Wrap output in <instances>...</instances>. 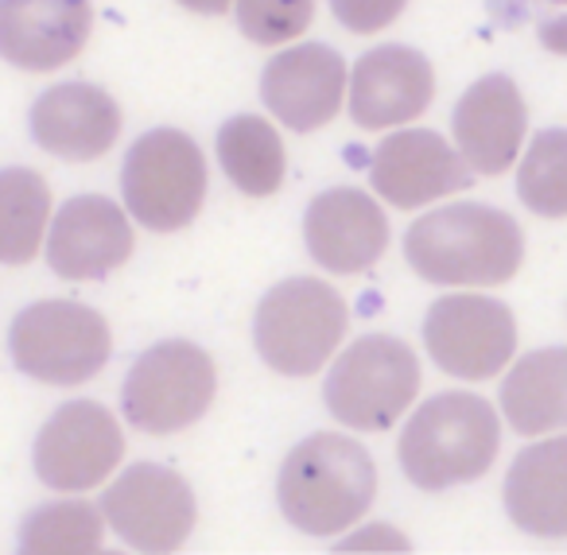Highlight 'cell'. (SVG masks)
I'll return each mask as SVG.
<instances>
[{
	"label": "cell",
	"mask_w": 567,
	"mask_h": 555,
	"mask_svg": "<svg viewBox=\"0 0 567 555\" xmlns=\"http://www.w3.org/2000/svg\"><path fill=\"white\" fill-rule=\"evenodd\" d=\"M303 241L311 257L339 276L370 273L389 249V222L381 214L378 198L358 187L323 191L308 206L303 218Z\"/></svg>",
	"instance_id": "obj_16"
},
{
	"label": "cell",
	"mask_w": 567,
	"mask_h": 555,
	"mask_svg": "<svg viewBox=\"0 0 567 555\" xmlns=\"http://www.w3.org/2000/svg\"><path fill=\"white\" fill-rule=\"evenodd\" d=\"M424 346L447 377L489 381L517 353V319L502 299L443 296L427 307Z\"/></svg>",
	"instance_id": "obj_9"
},
{
	"label": "cell",
	"mask_w": 567,
	"mask_h": 555,
	"mask_svg": "<svg viewBox=\"0 0 567 555\" xmlns=\"http://www.w3.org/2000/svg\"><path fill=\"white\" fill-rule=\"evenodd\" d=\"M502 446V420L474 392H440L409 415L396 443L401 470L416 490L440 493L486 477Z\"/></svg>",
	"instance_id": "obj_3"
},
{
	"label": "cell",
	"mask_w": 567,
	"mask_h": 555,
	"mask_svg": "<svg viewBox=\"0 0 567 555\" xmlns=\"http://www.w3.org/2000/svg\"><path fill=\"white\" fill-rule=\"evenodd\" d=\"M378 497V466L362 443L334 431L303 439L284 459L276 501L288 524L308 536H339L365 516Z\"/></svg>",
	"instance_id": "obj_2"
},
{
	"label": "cell",
	"mask_w": 567,
	"mask_h": 555,
	"mask_svg": "<svg viewBox=\"0 0 567 555\" xmlns=\"http://www.w3.org/2000/svg\"><path fill=\"white\" fill-rule=\"evenodd\" d=\"M136 249L128 214L102 195H79L48 229V265L71 284L102 280L128 265Z\"/></svg>",
	"instance_id": "obj_13"
},
{
	"label": "cell",
	"mask_w": 567,
	"mask_h": 555,
	"mask_svg": "<svg viewBox=\"0 0 567 555\" xmlns=\"http://www.w3.org/2000/svg\"><path fill=\"white\" fill-rule=\"evenodd\" d=\"M94 32L90 0H0V59L51 74L74 63Z\"/></svg>",
	"instance_id": "obj_14"
},
{
	"label": "cell",
	"mask_w": 567,
	"mask_h": 555,
	"mask_svg": "<svg viewBox=\"0 0 567 555\" xmlns=\"http://www.w3.org/2000/svg\"><path fill=\"white\" fill-rule=\"evenodd\" d=\"M51 222V187L32 167L0 172V260L12 268L32 265Z\"/></svg>",
	"instance_id": "obj_23"
},
{
	"label": "cell",
	"mask_w": 567,
	"mask_h": 555,
	"mask_svg": "<svg viewBox=\"0 0 567 555\" xmlns=\"http://www.w3.org/2000/svg\"><path fill=\"white\" fill-rule=\"evenodd\" d=\"M435 97V71L412 48L365 51L350 71V117L358 129H396L416 121Z\"/></svg>",
	"instance_id": "obj_17"
},
{
	"label": "cell",
	"mask_w": 567,
	"mask_h": 555,
	"mask_svg": "<svg viewBox=\"0 0 567 555\" xmlns=\"http://www.w3.org/2000/svg\"><path fill=\"white\" fill-rule=\"evenodd\" d=\"M409 0H331L334 17L347 32L354 35H378L404 12Z\"/></svg>",
	"instance_id": "obj_27"
},
{
	"label": "cell",
	"mask_w": 567,
	"mask_h": 555,
	"mask_svg": "<svg viewBox=\"0 0 567 555\" xmlns=\"http://www.w3.org/2000/svg\"><path fill=\"white\" fill-rule=\"evenodd\" d=\"M370 179L389 206L416 210V206H427L435 198L458 195V191L471 187V167L440 133L404 129V133L385 136L378 144Z\"/></svg>",
	"instance_id": "obj_15"
},
{
	"label": "cell",
	"mask_w": 567,
	"mask_h": 555,
	"mask_svg": "<svg viewBox=\"0 0 567 555\" xmlns=\"http://www.w3.org/2000/svg\"><path fill=\"white\" fill-rule=\"evenodd\" d=\"M218 160L226 167L229 183L249 198H272L284 187L288 156L284 141L265 117H241L226 121L218 133Z\"/></svg>",
	"instance_id": "obj_22"
},
{
	"label": "cell",
	"mask_w": 567,
	"mask_h": 555,
	"mask_svg": "<svg viewBox=\"0 0 567 555\" xmlns=\"http://www.w3.org/2000/svg\"><path fill=\"white\" fill-rule=\"evenodd\" d=\"M9 350L20 373L51 389L86 384L110 366V322L74 299H43L17 315Z\"/></svg>",
	"instance_id": "obj_5"
},
{
	"label": "cell",
	"mask_w": 567,
	"mask_h": 555,
	"mask_svg": "<svg viewBox=\"0 0 567 555\" xmlns=\"http://www.w3.org/2000/svg\"><path fill=\"white\" fill-rule=\"evenodd\" d=\"M32 136L43 152L74 164L102 160L121 136V110L102 86L66 82L32 105Z\"/></svg>",
	"instance_id": "obj_19"
},
{
	"label": "cell",
	"mask_w": 567,
	"mask_h": 555,
	"mask_svg": "<svg viewBox=\"0 0 567 555\" xmlns=\"http://www.w3.org/2000/svg\"><path fill=\"white\" fill-rule=\"evenodd\" d=\"M412 273L440 288H497L525 260V234L505 210L455 203L432 210L404 237Z\"/></svg>",
	"instance_id": "obj_1"
},
{
	"label": "cell",
	"mask_w": 567,
	"mask_h": 555,
	"mask_svg": "<svg viewBox=\"0 0 567 555\" xmlns=\"http://www.w3.org/2000/svg\"><path fill=\"white\" fill-rule=\"evenodd\" d=\"M536 35L551 55H567V0H533Z\"/></svg>",
	"instance_id": "obj_28"
},
{
	"label": "cell",
	"mask_w": 567,
	"mask_h": 555,
	"mask_svg": "<svg viewBox=\"0 0 567 555\" xmlns=\"http://www.w3.org/2000/svg\"><path fill=\"white\" fill-rule=\"evenodd\" d=\"M502 415L525 439L567 431V350L525 353L502 381Z\"/></svg>",
	"instance_id": "obj_21"
},
{
	"label": "cell",
	"mask_w": 567,
	"mask_h": 555,
	"mask_svg": "<svg viewBox=\"0 0 567 555\" xmlns=\"http://www.w3.org/2000/svg\"><path fill=\"white\" fill-rule=\"evenodd\" d=\"M260 102L292 133H316L331 125L347 102V63L323 43L288 48L260 74Z\"/></svg>",
	"instance_id": "obj_12"
},
{
	"label": "cell",
	"mask_w": 567,
	"mask_h": 555,
	"mask_svg": "<svg viewBox=\"0 0 567 555\" xmlns=\"http://www.w3.org/2000/svg\"><path fill=\"white\" fill-rule=\"evenodd\" d=\"M32 459L48 490L82 493L113 477V470L125 459V435L110 408L94 400H74L43 423Z\"/></svg>",
	"instance_id": "obj_10"
},
{
	"label": "cell",
	"mask_w": 567,
	"mask_h": 555,
	"mask_svg": "<svg viewBox=\"0 0 567 555\" xmlns=\"http://www.w3.org/2000/svg\"><path fill=\"white\" fill-rule=\"evenodd\" d=\"M455 148L478 175H502L517 164L525 144L528 110L517 82L505 74L478 79L455 105Z\"/></svg>",
	"instance_id": "obj_18"
},
{
	"label": "cell",
	"mask_w": 567,
	"mask_h": 555,
	"mask_svg": "<svg viewBox=\"0 0 567 555\" xmlns=\"http://www.w3.org/2000/svg\"><path fill=\"white\" fill-rule=\"evenodd\" d=\"M316 20V0H237V24L260 48L300 40Z\"/></svg>",
	"instance_id": "obj_26"
},
{
	"label": "cell",
	"mask_w": 567,
	"mask_h": 555,
	"mask_svg": "<svg viewBox=\"0 0 567 555\" xmlns=\"http://www.w3.org/2000/svg\"><path fill=\"white\" fill-rule=\"evenodd\" d=\"M20 547L32 555H74L102 547V513L86 501H55L35 508L20 528Z\"/></svg>",
	"instance_id": "obj_24"
},
{
	"label": "cell",
	"mask_w": 567,
	"mask_h": 555,
	"mask_svg": "<svg viewBox=\"0 0 567 555\" xmlns=\"http://www.w3.org/2000/svg\"><path fill=\"white\" fill-rule=\"evenodd\" d=\"M323 397L331 415L347 428L389 431L420 397V361L401 338L365 335L339 353Z\"/></svg>",
	"instance_id": "obj_6"
},
{
	"label": "cell",
	"mask_w": 567,
	"mask_h": 555,
	"mask_svg": "<svg viewBox=\"0 0 567 555\" xmlns=\"http://www.w3.org/2000/svg\"><path fill=\"white\" fill-rule=\"evenodd\" d=\"M214 392H218V369L210 353L195 342L172 338L136 358L121 389V404L136 431L175 435L210 412Z\"/></svg>",
	"instance_id": "obj_7"
},
{
	"label": "cell",
	"mask_w": 567,
	"mask_h": 555,
	"mask_svg": "<svg viewBox=\"0 0 567 555\" xmlns=\"http://www.w3.org/2000/svg\"><path fill=\"white\" fill-rule=\"evenodd\" d=\"M102 516L136 552H175L195 528V493L175 470L136 462L105 490Z\"/></svg>",
	"instance_id": "obj_11"
},
{
	"label": "cell",
	"mask_w": 567,
	"mask_h": 555,
	"mask_svg": "<svg viewBox=\"0 0 567 555\" xmlns=\"http://www.w3.org/2000/svg\"><path fill=\"white\" fill-rule=\"evenodd\" d=\"M389 536H396V532H389V528H370V532H362V536H354L350 544H342V547H381V539H389Z\"/></svg>",
	"instance_id": "obj_30"
},
{
	"label": "cell",
	"mask_w": 567,
	"mask_h": 555,
	"mask_svg": "<svg viewBox=\"0 0 567 555\" xmlns=\"http://www.w3.org/2000/svg\"><path fill=\"white\" fill-rule=\"evenodd\" d=\"M179 4H183V9H190V12H198V17H221L234 0H179Z\"/></svg>",
	"instance_id": "obj_29"
},
{
	"label": "cell",
	"mask_w": 567,
	"mask_h": 555,
	"mask_svg": "<svg viewBox=\"0 0 567 555\" xmlns=\"http://www.w3.org/2000/svg\"><path fill=\"white\" fill-rule=\"evenodd\" d=\"M517 195L536 218H567V129L533 136L517 167Z\"/></svg>",
	"instance_id": "obj_25"
},
{
	"label": "cell",
	"mask_w": 567,
	"mask_h": 555,
	"mask_svg": "<svg viewBox=\"0 0 567 555\" xmlns=\"http://www.w3.org/2000/svg\"><path fill=\"white\" fill-rule=\"evenodd\" d=\"M505 508L536 539H567V435L544 439L517 454L505 477Z\"/></svg>",
	"instance_id": "obj_20"
},
{
	"label": "cell",
	"mask_w": 567,
	"mask_h": 555,
	"mask_svg": "<svg viewBox=\"0 0 567 555\" xmlns=\"http://www.w3.org/2000/svg\"><path fill=\"white\" fill-rule=\"evenodd\" d=\"M125 206L152 234L190 226L206 203V160L179 129H156L128 148L121 172Z\"/></svg>",
	"instance_id": "obj_8"
},
{
	"label": "cell",
	"mask_w": 567,
	"mask_h": 555,
	"mask_svg": "<svg viewBox=\"0 0 567 555\" xmlns=\"http://www.w3.org/2000/svg\"><path fill=\"white\" fill-rule=\"evenodd\" d=\"M350 327V307L331 284L296 276L260 299L252 342L268 369L284 377H316L339 353Z\"/></svg>",
	"instance_id": "obj_4"
}]
</instances>
